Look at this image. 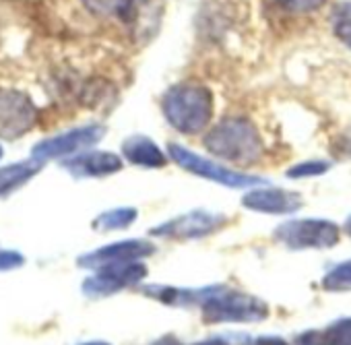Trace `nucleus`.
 Here are the masks:
<instances>
[{
    "label": "nucleus",
    "instance_id": "obj_18",
    "mask_svg": "<svg viewBox=\"0 0 351 345\" xmlns=\"http://www.w3.org/2000/svg\"><path fill=\"white\" fill-rule=\"evenodd\" d=\"M320 287L324 292H330V294L351 292V259L349 261H343V263H337L335 267H330L322 275Z\"/></svg>",
    "mask_w": 351,
    "mask_h": 345
},
{
    "label": "nucleus",
    "instance_id": "obj_6",
    "mask_svg": "<svg viewBox=\"0 0 351 345\" xmlns=\"http://www.w3.org/2000/svg\"><path fill=\"white\" fill-rule=\"evenodd\" d=\"M228 224H230V217L223 213L209 211V209H193L182 215H176L167 222L157 224L155 228L149 230V234L153 238L191 242V240L209 238V236L221 232Z\"/></svg>",
    "mask_w": 351,
    "mask_h": 345
},
{
    "label": "nucleus",
    "instance_id": "obj_17",
    "mask_svg": "<svg viewBox=\"0 0 351 345\" xmlns=\"http://www.w3.org/2000/svg\"><path fill=\"white\" fill-rule=\"evenodd\" d=\"M83 5L101 17H116L122 21L134 17V0H83Z\"/></svg>",
    "mask_w": 351,
    "mask_h": 345
},
{
    "label": "nucleus",
    "instance_id": "obj_5",
    "mask_svg": "<svg viewBox=\"0 0 351 345\" xmlns=\"http://www.w3.org/2000/svg\"><path fill=\"white\" fill-rule=\"evenodd\" d=\"M273 238L289 250H328L339 244L341 228L328 219H287L273 230Z\"/></svg>",
    "mask_w": 351,
    "mask_h": 345
},
{
    "label": "nucleus",
    "instance_id": "obj_29",
    "mask_svg": "<svg viewBox=\"0 0 351 345\" xmlns=\"http://www.w3.org/2000/svg\"><path fill=\"white\" fill-rule=\"evenodd\" d=\"M81 345H110L106 341H87V343H81Z\"/></svg>",
    "mask_w": 351,
    "mask_h": 345
},
{
    "label": "nucleus",
    "instance_id": "obj_22",
    "mask_svg": "<svg viewBox=\"0 0 351 345\" xmlns=\"http://www.w3.org/2000/svg\"><path fill=\"white\" fill-rule=\"evenodd\" d=\"M275 3H279V7L291 13H312L320 9L326 0H275Z\"/></svg>",
    "mask_w": 351,
    "mask_h": 345
},
{
    "label": "nucleus",
    "instance_id": "obj_27",
    "mask_svg": "<svg viewBox=\"0 0 351 345\" xmlns=\"http://www.w3.org/2000/svg\"><path fill=\"white\" fill-rule=\"evenodd\" d=\"M195 345H230V343L226 339H221V337H211V339H203V341H199Z\"/></svg>",
    "mask_w": 351,
    "mask_h": 345
},
{
    "label": "nucleus",
    "instance_id": "obj_26",
    "mask_svg": "<svg viewBox=\"0 0 351 345\" xmlns=\"http://www.w3.org/2000/svg\"><path fill=\"white\" fill-rule=\"evenodd\" d=\"M151 345H182V341L176 337V335H171V333H165L159 339H155Z\"/></svg>",
    "mask_w": 351,
    "mask_h": 345
},
{
    "label": "nucleus",
    "instance_id": "obj_11",
    "mask_svg": "<svg viewBox=\"0 0 351 345\" xmlns=\"http://www.w3.org/2000/svg\"><path fill=\"white\" fill-rule=\"evenodd\" d=\"M242 207L265 215H291L304 207L300 193L279 187H254L242 197Z\"/></svg>",
    "mask_w": 351,
    "mask_h": 345
},
{
    "label": "nucleus",
    "instance_id": "obj_10",
    "mask_svg": "<svg viewBox=\"0 0 351 345\" xmlns=\"http://www.w3.org/2000/svg\"><path fill=\"white\" fill-rule=\"evenodd\" d=\"M155 252V244L145 238H130L120 240L97 250H91L77 259V265L83 269H101L106 265H120V263H134L151 257Z\"/></svg>",
    "mask_w": 351,
    "mask_h": 345
},
{
    "label": "nucleus",
    "instance_id": "obj_4",
    "mask_svg": "<svg viewBox=\"0 0 351 345\" xmlns=\"http://www.w3.org/2000/svg\"><path fill=\"white\" fill-rule=\"evenodd\" d=\"M167 155L171 157V161L182 167L189 174L209 180L213 185L226 187V189H254L258 185H269L263 176H254V174H246V171L228 167L215 159H209L205 155L195 153L193 149L180 145V143H169L167 145Z\"/></svg>",
    "mask_w": 351,
    "mask_h": 345
},
{
    "label": "nucleus",
    "instance_id": "obj_28",
    "mask_svg": "<svg viewBox=\"0 0 351 345\" xmlns=\"http://www.w3.org/2000/svg\"><path fill=\"white\" fill-rule=\"evenodd\" d=\"M343 230H345V234H347V236H351V215H347V219H345V226H343Z\"/></svg>",
    "mask_w": 351,
    "mask_h": 345
},
{
    "label": "nucleus",
    "instance_id": "obj_8",
    "mask_svg": "<svg viewBox=\"0 0 351 345\" xmlns=\"http://www.w3.org/2000/svg\"><path fill=\"white\" fill-rule=\"evenodd\" d=\"M104 132H106V128L101 124H87V126H79V128L66 130L62 134L44 139L34 147V159L44 163L48 159L79 155V153L87 151L89 147H93L95 143H99L104 139Z\"/></svg>",
    "mask_w": 351,
    "mask_h": 345
},
{
    "label": "nucleus",
    "instance_id": "obj_2",
    "mask_svg": "<svg viewBox=\"0 0 351 345\" xmlns=\"http://www.w3.org/2000/svg\"><path fill=\"white\" fill-rule=\"evenodd\" d=\"M211 155L234 165H252L265 155V141L258 126L246 116H226L205 134Z\"/></svg>",
    "mask_w": 351,
    "mask_h": 345
},
{
    "label": "nucleus",
    "instance_id": "obj_9",
    "mask_svg": "<svg viewBox=\"0 0 351 345\" xmlns=\"http://www.w3.org/2000/svg\"><path fill=\"white\" fill-rule=\"evenodd\" d=\"M38 118V108L17 89H0V136L19 139L25 134Z\"/></svg>",
    "mask_w": 351,
    "mask_h": 345
},
{
    "label": "nucleus",
    "instance_id": "obj_24",
    "mask_svg": "<svg viewBox=\"0 0 351 345\" xmlns=\"http://www.w3.org/2000/svg\"><path fill=\"white\" fill-rule=\"evenodd\" d=\"M295 345H324L322 331H304L295 337Z\"/></svg>",
    "mask_w": 351,
    "mask_h": 345
},
{
    "label": "nucleus",
    "instance_id": "obj_25",
    "mask_svg": "<svg viewBox=\"0 0 351 345\" xmlns=\"http://www.w3.org/2000/svg\"><path fill=\"white\" fill-rule=\"evenodd\" d=\"M252 345H289L285 339L281 337H273V335H263V337H256L252 341Z\"/></svg>",
    "mask_w": 351,
    "mask_h": 345
},
{
    "label": "nucleus",
    "instance_id": "obj_13",
    "mask_svg": "<svg viewBox=\"0 0 351 345\" xmlns=\"http://www.w3.org/2000/svg\"><path fill=\"white\" fill-rule=\"evenodd\" d=\"M122 157L112 151H83L64 161V169L75 178H106L122 169Z\"/></svg>",
    "mask_w": 351,
    "mask_h": 345
},
{
    "label": "nucleus",
    "instance_id": "obj_23",
    "mask_svg": "<svg viewBox=\"0 0 351 345\" xmlns=\"http://www.w3.org/2000/svg\"><path fill=\"white\" fill-rule=\"evenodd\" d=\"M25 263V259L15 252V250H9V252H0V271H7V269H17Z\"/></svg>",
    "mask_w": 351,
    "mask_h": 345
},
{
    "label": "nucleus",
    "instance_id": "obj_21",
    "mask_svg": "<svg viewBox=\"0 0 351 345\" xmlns=\"http://www.w3.org/2000/svg\"><path fill=\"white\" fill-rule=\"evenodd\" d=\"M324 345H351V316L332 320L322 331Z\"/></svg>",
    "mask_w": 351,
    "mask_h": 345
},
{
    "label": "nucleus",
    "instance_id": "obj_14",
    "mask_svg": "<svg viewBox=\"0 0 351 345\" xmlns=\"http://www.w3.org/2000/svg\"><path fill=\"white\" fill-rule=\"evenodd\" d=\"M122 155L128 163L145 167V169H159L165 167L167 155L165 151L145 134H130L122 141Z\"/></svg>",
    "mask_w": 351,
    "mask_h": 345
},
{
    "label": "nucleus",
    "instance_id": "obj_1",
    "mask_svg": "<svg viewBox=\"0 0 351 345\" xmlns=\"http://www.w3.org/2000/svg\"><path fill=\"white\" fill-rule=\"evenodd\" d=\"M161 112L176 132L195 136L211 126L215 116V97L203 83H176L165 89L161 97Z\"/></svg>",
    "mask_w": 351,
    "mask_h": 345
},
{
    "label": "nucleus",
    "instance_id": "obj_12",
    "mask_svg": "<svg viewBox=\"0 0 351 345\" xmlns=\"http://www.w3.org/2000/svg\"><path fill=\"white\" fill-rule=\"evenodd\" d=\"M221 283H211L203 287H182V285H169V283H145L138 287L143 296L155 300L169 308H191L203 306V302L219 287Z\"/></svg>",
    "mask_w": 351,
    "mask_h": 345
},
{
    "label": "nucleus",
    "instance_id": "obj_30",
    "mask_svg": "<svg viewBox=\"0 0 351 345\" xmlns=\"http://www.w3.org/2000/svg\"><path fill=\"white\" fill-rule=\"evenodd\" d=\"M0 157H3V149H0Z\"/></svg>",
    "mask_w": 351,
    "mask_h": 345
},
{
    "label": "nucleus",
    "instance_id": "obj_7",
    "mask_svg": "<svg viewBox=\"0 0 351 345\" xmlns=\"http://www.w3.org/2000/svg\"><path fill=\"white\" fill-rule=\"evenodd\" d=\"M147 277V267L141 261L134 263H120V265H106L95 269L91 277L83 281V294L91 300L114 296L126 287L138 285Z\"/></svg>",
    "mask_w": 351,
    "mask_h": 345
},
{
    "label": "nucleus",
    "instance_id": "obj_3",
    "mask_svg": "<svg viewBox=\"0 0 351 345\" xmlns=\"http://www.w3.org/2000/svg\"><path fill=\"white\" fill-rule=\"evenodd\" d=\"M207 324H254L269 318V304L248 292L232 289L221 283L201 306Z\"/></svg>",
    "mask_w": 351,
    "mask_h": 345
},
{
    "label": "nucleus",
    "instance_id": "obj_16",
    "mask_svg": "<svg viewBox=\"0 0 351 345\" xmlns=\"http://www.w3.org/2000/svg\"><path fill=\"white\" fill-rule=\"evenodd\" d=\"M136 217H138V211L134 207H116V209L99 213L91 226L97 232H116V230L130 228L136 222Z\"/></svg>",
    "mask_w": 351,
    "mask_h": 345
},
{
    "label": "nucleus",
    "instance_id": "obj_19",
    "mask_svg": "<svg viewBox=\"0 0 351 345\" xmlns=\"http://www.w3.org/2000/svg\"><path fill=\"white\" fill-rule=\"evenodd\" d=\"M330 27L335 38L351 50V3H339L330 13Z\"/></svg>",
    "mask_w": 351,
    "mask_h": 345
},
{
    "label": "nucleus",
    "instance_id": "obj_15",
    "mask_svg": "<svg viewBox=\"0 0 351 345\" xmlns=\"http://www.w3.org/2000/svg\"><path fill=\"white\" fill-rule=\"evenodd\" d=\"M40 167H42V161H38V159L0 167V199L9 197L11 193H15L23 185H27L40 171Z\"/></svg>",
    "mask_w": 351,
    "mask_h": 345
},
{
    "label": "nucleus",
    "instance_id": "obj_20",
    "mask_svg": "<svg viewBox=\"0 0 351 345\" xmlns=\"http://www.w3.org/2000/svg\"><path fill=\"white\" fill-rule=\"evenodd\" d=\"M328 169H330V163H328V161H324V159H308V161H302V163L291 165V167L285 171V176L291 178V180L318 178V176H324Z\"/></svg>",
    "mask_w": 351,
    "mask_h": 345
}]
</instances>
